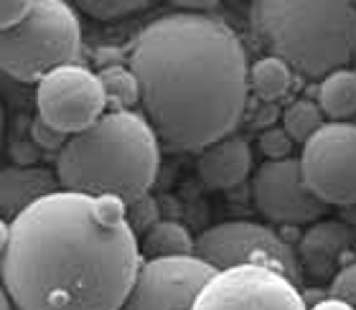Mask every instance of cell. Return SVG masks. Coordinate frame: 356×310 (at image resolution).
<instances>
[{
  "instance_id": "obj_1",
  "label": "cell",
  "mask_w": 356,
  "mask_h": 310,
  "mask_svg": "<svg viewBox=\"0 0 356 310\" xmlns=\"http://www.w3.org/2000/svg\"><path fill=\"white\" fill-rule=\"evenodd\" d=\"M143 265L112 196L61 188L0 224V277L18 310H120Z\"/></svg>"
},
{
  "instance_id": "obj_2",
  "label": "cell",
  "mask_w": 356,
  "mask_h": 310,
  "mask_svg": "<svg viewBox=\"0 0 356 310\" xmlns=\"http://www.w3.org/2000/svg\"><path fill=\"white\" fill-rule=\"evenodd\" d=\"M127 67L140 84V112L161 145L173 153H201L234 135L245 117V44L216 15H161L138 33Z\"/></svg>"
},
{
  "instance_id": "obj_3",
  "label": "cell",
  "mask_w": 356,
  "mask_h": 310,
  "mask_svg": "<svg viewBox=\"0 0 356 310\" xmlns=\"http://www.w3.org/2000/svg\"><path fill=\"white\" fill-rule=\"evenodd\" d=\"M161 148L143 112H104L84 133L69 138L56 155V176L64 191L133 204L156 183Z\"/></svg>"
},
{
  "instance_id": "obj_4",
  "label": "cell",
  "mask_w": 356,
  "mask_h": 310,
  "mask_svg": "<svg viewBox=\"0 0 356 310\" xmlns=\"http://www.w3.org/2000/svg\"><path fill=\"white\" fill-rule=\"evenodd\" d=\"M250 28L267 56L318 84L356 61V3L349 0H257Z\"/></svg>"
},
{
  "instance_id": "obj_5",
  "label": "cell",
  "mask_w": 356,
  "mask_h": 310,
  "mask_svg": "<svg viewBox=\"0 0 356 310\" xmlns=\"http://www.w3.org/2000/svg\"><path fill=\"white\" fill-rule=\"evenodd\" d=\"M82 59V26L64 0H33V10L15 28L0 33V67L15 81H41Z\"/></svg>"
},
{
  "instance_id": "obj_6",
  "label": "cell",
  "mask_w": 356,
  "mask_h": 310,
  "mask_svg": "<svg viewBox=\"0 0 356 310\" xmlns=\"http://www.w3.org/2000/svg\"><path fill=\"white\" fill-rule=\"evenodd\" d=\"M196 257L214 270H229L242 265H260L288 275L290 280H303V265L298 252L265 224L257 222H222L209 227L196 239Z\"/></svg>"
},
{
  "instance_id": "obj_7",
  "label": "cell",
  "mask_w": 356,
  "mask_h": 310,
  "mask_svg": "<svg viewBox=\"0 0 356 310\" xmlns=\"http://www.w3.org/2000/svg\"><path fill=\"white\" fill-rule=\"evenodd\" d=\"M300 285L288 275L260 265H242L216 270L191 310H308Z\"/></svg>"
},
{
  "instance_id": "obj_8",
  "label": "cell",
  "mask_w": 356,
  "mask_h": 310,
  "mask_svg": "<svg viewBox=\"0 0 356 310\" xmlns=\"http://www.w3.org/2000/svg\"><path fill=\"white\" fill-rule=\"evenodd\" d=\"M305 183L328 206L356 204V122H326L300 153Z\"/></svg>"
},
{
  "instance_id": "obj_9",
  "label": "cell",
  "mask_w": 356,
  "mask_h": 310,
  "mask_svg": "<svg viewBox=\"0 0 356 310\" xmlns=\"http://www.w3.org/2000/svg\"><path fill=\"white\" fill-rule=\"evenodd\" d=\"M36 107L38 117L72 138L84 133L107 112V97L99 74L82 64H72L38 81Z\"/></svg>"
},
{
  "instance_id": "obj_10",
  "label": "cell",
  "mask_w": 356,
  "mask_h": 310,
  "mask_svg": "<svg viewBox=\"0 0 356 310\" xmlns=\"http://www.w3.org/2000/svg\"><path fill=\"white\" fill-rule=\"evenodd\" d=\"M252 201L267 222L290 227L316 224L328 209L305 183L300 158L260 163L252 173Z\"/></svg>"
},
{
  "instance_id": "obj_11",
  "label": "cell",
  "mask_w": 356,
  "mask_h": 310,
  "mask_svg": "<svg viewBox=\"0 0 356 310\" xmlns=\"http://www.w3.org/2000/svg\"><path fill=\"white\" fill-rule=\"evenodd\" d=\"M214 272L199 257L150 259L120 310H191L193 297Z\"/></svg>"
},
{
  "instance_id": "obj_12",
  "label": "cell",
  "mask_w": 356,
  "mask_h": 310,
  "mask_svg": "<svg viewBox=\"0 0 356 310\" xmlns=\"http://www.w3.org/2000/svg\"><path fill=\"white\" fill-rule=\"evenodd\" d=\"M199 178L211 191H229L245 183L252 170V148L245 138L229 135L224 140L209 145L196 161Z\"/></svg>"
},
{
  "instance_id": "obj_13",
  "label": "cell",
  "mask_w": 356,
  "mask_h": 310,
  "mask_svg": "<svg viewBox=\"0 0 356 310\" xmlns=\"http://www.w3.org/2000/svg\"><path fill=\"white\" fill-rule=\"evenodd\" d=\"M61 191L56 170L41 165H6L0 173V214L3 222H13L36 201Z\"/></svg>"
},
{
  "instance_id": "obj_14",
  "label": "cell",
  "mask_w": 356,
  "mask_h": 310,
  "mask_svg": "<svg viewBox=\"0 0 356 310\" xmlns=\"http://www.w3.org/2000/svg\"><path fill=\"white\" fill-rule=\"evenodd\" d=\"M354 244V231L349 224L328 219V222H316L305 231L298 247V257L303 265V275L311 277H336V265L339 259L351 250Z\"/></svg>"
},
{
  "instance_id": "obj_15",
  "label": "cell",
  "mask_w": 356,
  "mask_h": 310,
  "mask_svg": "<svg viewBox=\"0 0 356 310\" xmlns=\"http://www.w3.org/2000/svg\"><path fill=\"white\" fill-rule=\"evenodd\" d=\"M140 254L145 262L171 257H196V239L188 234L184 224L161 219L140 236Z\"/></svg>"
},
{
  "instance_id": "obj_16",
  "label": "cell",
  "mask_w": 356,
  "mask_h": 310,
  "mask_svg": "<svg viewBox=\"0 0 356 310\" xmlns=\"http://www.w3.org/2000/svg\"><path fill=\"white\" fill-rule=\"evenodd\" d=\"M316 102L331 122H349L356 117V72L339 69L318 84Z\"/></svg>"
},
{
  "instance_id": "obj_17",
  "label": "cell",
  "mask_w": 356,
  "mask_h": 310,
  "mask_svg": "<svg viewBox=\"0 0 356 310\" xmlns=\"http://www.w3.org/2000/svg\"><path fill=\"white\" fill-rule=\"evenodd\" d=\"M293 69L285 61L275 56H262L254 64H250V92L260 97L262 102L282 99L293 87Z\"/></svg>"
},
{
  "instance_id": "obj_18",
  "label": "cell",
  "mask_w": 356,
  "mask_h": 310,
  "mask_svg": "<svg viewBox=\"0 0 356 310\" xmlns=\"http://www.w3.org/2000/svg\"><path fill=\"white\" fill-rule=\"evenodd\" d=\"M97 74L107 97V112H133L135 104H140V84L130 67L110 64Z\"/></svg>"
},
{
  "instance_id": "obj_19",
  "label": "cell",
  "mask_w": 356,
  "mask_h": 310,
  "mask_svg": "<svg viewBox=\"0 0 356 310\" xmlns=\"http://www.w3.org/2000/svg\"><path fill=\"white\" fill-rule=\"evenodd\" d=\"M323 125H326V115L318 107V102L308 99V97L293 99L285 107V112H282V127H285V133L293 138V142H300V145H305V142L311 140Z\"/></svg>"
},
{
  "instance_id": "obj_20",
  "label": "cell",
  "mask_w": 356,
  "mask_h": 310,
  "mask_svg": "<svg viewBox=\"0 0 356 310\" xmlns=\"http://www.w3.org/2000/svg\"><path fill=\"white\" fill-rule=\"evenodd\" d=\"M148 6V0H79L76 10H82L97 21H120L133 13H140Z\"/></svg>"
},
{
  "instance_id": "obj_21",
  "label": "cell",
  "mask_w": 356,
  "mask_h": 310,
  "mask_svg": "<svg viewBox=\"0 0 356 310\" xmlns=\"http://www.w3.org/2000/svg\"><path fill=\"white\" fill-rule=\"evenodd\" d=\"M125 214H127V224H130V229L135 231V236L140 239L150 227H156L161 222V214H158V204L153 201L150 193L140 196L138 201L133 204H125Z\"/></svg>"
},
{
  "instance_id": "obj_22",
  "label": "cell",
  "mask_w": 356,
  "mask_h": 310,
  "mask_svg": "<svg viewBox=\"0 0 356 310\" xmlns=\"http://www.w3.org/2000/svg\"><path fill=\"white\" fill-rule=\"evenodd\" d=\"M293 138L285 133V127L282 125H273V127H265L260 133V153L265 155L267 161H288L293 158Z\"/></svg>"
},
{
  "instance_id": "obj_23",
  "label": "cell",
  "mask_w": 356,
  "mask_h": 310,
  "mask_svg": "<svg viewBox=\"0 0 356 310\" xmlns=\"http://www.w3.org/2000/svg\"><path fill=\"white\" fill-rule=\"evenodd\" d=\"M31 133V142L41 150H56V155L61 153V148L67 145L69 135H64L61 130H56L54 125H49L44 117H36L29 127Z\"/></svg>"
},
{
  "instance_id": "obj_24",
  "label": "cell",
  "mask_w": 356,
  "mask_h": 310,
  "mask_svg": "<svg viewBox=\"0 0 356 310\" xmlns=\"http://www.w3.org/2000/svg\"><path fill=\"white\" fill-rule=\"evenodd\" d=\"M331 297H339V300H346L349 305L356 308V262L343 265L336 277L331 280V288H328Z\"/></svg>"
},
{
  "instance_id": "obj_25",
  "label": "cell",
  "mask_w": 356,
  "mask_h": 310,
  "mask_svg": "<svg viewBox=\"0 0 356 310\" xmlns=\"http://www.w3.org/2000/svg\"><path fill=\"white\" fill-rule=\"evenodd\" d=\"M31 10H33V0H3L0 3V28H15L18 23L29 18Z\"/></svg>"
},
{
  "instance_id": "obj_26",
  "label": "cell",
  "mask_w": 356,
  "mask_h": 310,
  "mask_svg": "<svg viewBox=\"0 0 356 310\" xmlns=\"http://www.w3.org/2000/svg\"><path fill=\"white\" fill-rule=\"evenodd\" d=\"M308 310H356L354 305H349L346 300H339V297H323V300H318V303H313Z\"/></svg>"
},
{
  "instance_id": "obj_27",
  "label": "cell",
  "mask_w": 356,
  "mask_h": 310,
  "mask_svg": "<svg viewBox=\"0 0 356 310\" xmlns=\"http://www.w3.org/2000/svg\"><path fill=\"white\" fill-rule=\"evenodd\" d=\"M0 310H18V305L10 300V295H8L6 290H3V295H0Z\"/></svg>"
}]
</instances>
